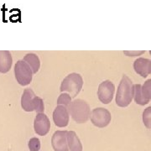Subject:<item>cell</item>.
<instances>
[{
    "label": "cell",
    "instance_id": "7",
    "mask_svg": "<svg viewBox=\"0 0 151 151\" xmlns=\"http://www.w3.org/2000/svg\"><path fill=\"white\" fill-rule=\"evenodd\" d=\"M34 129L38 135L45 136L50 129V119L44 113H37L34 120Z\"/></svg>",
    "mask_w": 151,
    "mask_h": 151
},
{
    "label": "cell",
    "instance_id": "11",
    "mask_svg": "<svg viewBox=\"0 0 151 151\" xmlns=\"http://www.w3.org/2000/svg\"><path fill=\"white\" fill-rule=\"evenodd\" d=\"M134 69L137 74L145 78L151 73V60L138 58L134 62Z\"/></svg>",
    "mask_w": 151,
    "mask_h": 151
},
{
    "label": "cell",
    "instance_id": "13",
    "mask_svg": "<svg viewBox=\"0 0 151 151\" xmlns=\"http://www.w3.org/2000/svg\"><path fill=\"white\" fill-rule=\"evenodd\" d=\"M66 140L69 150L70 151H82V144L80 139L75 131H67Z\"/></svg>",
    "mask_w": 151,
    "mask_h": 151
},
{
    "label": "cell",
    "instance_id": "2",
    "mask_svg": "<svg viewBox=\"0 0 151 151\" xmlns=\"http://www.w3.org/2000/svg\"><path fill=\"white\" fill-rule=\"evenodd\" d=\"M69 115L76 124H85L90 119L91 108L88 103L82 99H76L67 107Z\"/></svg>",
    "mask_w": 151,
    "mask_h": 151
},
{
    "label": "cell",
    "instance_id": "9",
    "mask_svg": "<svg viewBox=\"0 0 151 151\" xmlns=\"http://www.w3.org/2000/svg\"><path fill=\"white\" fill-rule=\"evenodd\" d=\"M66 130H57L52 135L51 145L54 151H69L66 140Z\"/></svg>",
    "mask_w": 151,
    "mask_h": 151
},
{
    "label": "cell",
    "instance_id": "5",
    "mask_svg": "<svg viewBox=\"0 0 151 151\" xmlns=\"http://www.w3.org/2000/svg\"><path fill=\"white\" fill-rule=\"evenodd\" d=\"M90 119L94 126L103 129L110 124L112 120V115L107 108H94L91 112Z\"/></svg>",
    "mask_w": 151,
    "mask_h": 151
},
{
    "label": "cell",
    "instance_id": "15",
    "mask_svg": "<svg viewBox=\"0 0 151 151\" xmlns=\"http://www.w3.org/2000/svg\"><path fill=\"white\" fill-rule=\"evenodd\" d=\"M133 99L134 100V102L137 104L140 105V106H145L146 104L150 102V100L147 99L143 96L142 92H141V85L140 84H134V96Z\"/></svg>",
    "mask_w": 151,
    "mask_h": 151
},
{
    "label": "cell",
    "instance_id": "19",
    "mask_svg": "<svg viewBox=\"0 0 151 151\" xmlns=\"http://www.w3.org/2000/svg\"><path fill=\"white\" fill-rule=\"evenodd\" d=\"M28 147L29 151H39L40 150V140L38 138L30 139L28 143Z\"/></svg>",
    "mask_w": 151,
    "mask_h": 151
},
{
    "label": "cell",
    "instance_id": "8",
    "mask_svg": "<svg viewBox=\"0 0 151 151\" xmlns=\"http://www.w3.org/2000/svg\"><path fill=\"white\" fill-rule=\"evenodd\" d=\"M70 115L68 109L63 105H57L53 112V121L55 126L59 128H65L69 124Z\"/></svg>",
    "mask_w": 151,
    "mask_h": 151
},
{
    "label": "cell",
    "instance_id": "4",
    "mask_svg": "<svg viewBox=\"0 0 151 151\" xmlns=\"http://www.w3.org/2000/svg\"><path fill=\"white\" fill-rule=\"evenodd\" d=\"M14 76L17 82L21 86H27L32 81V70L29 65L23 60H19L15 63Z\"/></svg>",
    "mask_w": 151,
    "mask_h": 151
},
{
    "label": "cell",
    "instance_id": "12",
    "mask_svg": "<svg viewBox=\"0 0 151 151\" xmlns=\"http://www.w3.org/2000/svg\"><path fill=\"white\" fill-rule=\"evenodd\" d=\"M13 65V57L9 50H0V73L9 72Z\"/></svg>",
    "mask_w": 151,
    "mask_h": 151
},
{
    "label": "cell",
    "instance_id": "20",
    "mask_svg": "<svg viewBox=\"0 0 151 151\" xmlns=\"http://www.w3.org/2000/svg\"><path fill=\"white\" fill-rule=\"evenodd\" d=\"M45 111V105H44V101L41 97L35 96V112L37 113H44Z\"/></svg>",
    "mask_w": 151,
    "mask_h": 151
},
{
    "label": "cell",
    "instance_id": "3",
    "mask_svg": "<svg viewBox=\"0 0 151 151\" xmlns=\"http://www.w3.org/2000/svg\"><path fill=\"white\" fill-rule=\"evenodd\" d=\"M83 86V78L79 73H70L67 75L60 86V91L61 92H66L71 98H75L81 91Z\"/></svg>",
    "mask_w": 151,
    "mask_h": 151
},
{
    "label": "cell",
    "instance_id": "14",
    "mask_svg": "<svg viewBox=\"0 0 151 151\" xmlns=\"http://www.w3.org/2000/svg\"><path fill=\"white\" fill-rule=\"evenodd\" d=\"M23 60H24L29 65V67L32 70L33 74H36L39 71L40 68V60L37 55L34 53H28L24 56Z\"/></svg>",
    "mask_w": 151,
    "mask_h": 151
},
{
    "label": "cell",
    "instance_id": "6",
    "mask_svg": "<svg viewBox=\"0 0 151 151\" xmlns=\"http://www.w3.org/2000/svg\"><path fill=\"white\" fill-rule=\"evenodd\" d=\"M115 93V86L109 80L101 82L97 89V97L99 101L103 104H108L113 101Z\"/></svg>",
    "mask_w": 151,
    "mask_h": 151
},
{
    "label": "cell",
    "instance_id": "16",
    "mask_svg": "<svg viewBox=\"0 0 151 151\" xmlns=\"http://www.w3.org/2000/svg\"><path fill=\"white\" fill-rule=\"evenodd\" d=\"M71 97L68 94V93H66V92H61L60 94L59 97L57 98V105H63V106H65V107H68L69 106V104L71 103Z\"/></svg>",
    "mask_w": 151,
    "mask_h": 151
},
{
    "label": "cell",
    "instance_id": "10",
    "mask_svg": "<svg viewBox=\"0 0 151 151\" xmlns=\"http://www.w3.org/2000/svg\"><path fill=\"white\" fill-rule=\"evenodd\" d=\"M35 94L31 88H26L24 90L21 97V108L25 112L35 111Z\"/></svg>",
    "mask_w": 151,
    "mask_h": 151
},
{
    "label": "cell",
    "instance_id": "18",
    "mask_svg": "<svg viewBox=\"0 0 151 151\" xmlns=\"http://www.w3.org/2000/svg\"><path fill=\"white\" fill-rule=\"evenodd\" d=\"M143 123L148 129H151V107H148L143 112Z\"/></svg>",
    "mask_w": 151,
    "mask_h": 151
},
{
    "label": "cell",
    "instance_id": "1",
    "mask_svg": "<svg viewBox=\"0 0 151 151\" xmlns=\"http://www.w3.org/2000/svg\"><path fill=\"white\" fill-rule=\"evenodd\" d=\"M134 96V84L127 75H123L116 92L115 102L120 108H126L132 103Z\"/></svg>",
    "mask_w": 151,
    "mask_h": 151
},
{
    "label": "cell",
    "instance_id": "17",
    "mask_svg": "<svg viewBox=\"0 0 151 151\" xmlns=\"http://www.w3.org/2000/svg\"><path fill=\"white\" fill-rule=\"evenodd\" d=\"M141 92L143 96L150 100L151 99V79H149L143 84L141 85Z\"/></svg>",
    "mask_w": 151,
    "mask_h": 151
},
{
    "label": "cell",
    "instance_id": "21",
    "mask_svg": "<svg viewBox=\"0 0 151 151\" xmlns=\"http://www.w3.org/2000/svg\"><path fill=\"white\" fill-rule=\"evenodd\" d=\"M145 50H139V51H134V50H131V51H124V54L126 55L127 56H139V55H141L145 53Z\"/></svg>",
    "mask_w": 151,
    "mask_h": 151
}]
</instances>
